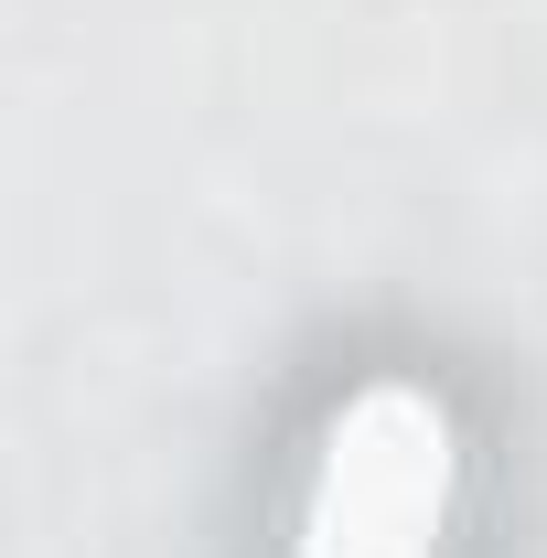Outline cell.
I'll list each match as a JSON object with an SVG mask.
<instances>
[{
  "instance_id": "1",
  "label": "cell",
  "mask_w": 547,
  "mask_h": 558,
  "mask_svg": "<svg viewBox=\"0 0 547 558\" xmlns=\"http://www.w3.org/2000/svg\"><path fill=\"white\" fill-rule=\"evenodd\" d=\"M451 494H462V429H451V409L429 387H409V376H376L323 429L290 558H440Z\"/></svg>"
}]
</instances>
